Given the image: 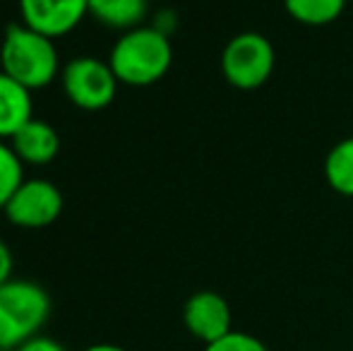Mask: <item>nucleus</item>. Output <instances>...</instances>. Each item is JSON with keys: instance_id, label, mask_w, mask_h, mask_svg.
<instances>
[{"instance_id": "nucleus-17", "label": "nucleus", "mask_w": 353, "mask_h": 351, "mask_svg": "<svg viewBox=\"0 0 353 351\" xmlns=\"http://www.w3.org/2000/svg\"><path fill=\"white\" fill-rule=\"evenodd\" d=\"M12 267H14L12 250H10L8 243L0 239V284H5L8 279H12Z\"/></svg>"}, {"instance_id": "nucleus-6", "label": "nucleus", "mask_w": 353, "mask_h": 351, "mask_svg": "<svg viewBox=\"0 0 353 351\" xmlns=\"http://www.w3.org/2000/svg\"><path fill=\"white\" fill-rule=\"evenodd\" d=\"M63 192L46 178H24L3 207L5 219L19 229H46L63 214Z\"/></svg>"}, {"instance_id": "nucleus-12", "label": "nucleus", "mask_w": 353, "mask_h": 351, "mask_svg": "<svg viewBox=\"0 0 353 351\" xmlns=\"http://www.w3.org/2000/svg\"><path fill=\"white\" fill-rule=\"evenodd\" d=\"M325 178L334 192L353 197V137H344L327 152Z\"/></svg>"}, {"instance_id": "nucleus-18", "label": "nucleus", "mask_w": 353, "mask_h": 351, "mask_svg": "<svg viewBox=\"0 0 353 351\" xmlns=\"http://www.w3.org/2000/svg\"><path fill=\"white\" fill-rule=\"evenodd\" d=\"M82 351H128V349H123V347H118V344H92V347H87V349H82Z\"/></svg>"}, {"instance_id": "nucleus-14", "label": "nucleus", "mask_w": 353, "mask_h": 351, "mask_svg": "<svg viewBox=\"0 0 353 351\" xmlns=\"http://www.w3.org/2000/svg\"><path fill=\"white\" fill-rule=\"evenodd\" d=\"M24 181V164L8 140H0V210L8 205V200L14 195Z\"/></svg>"}, {"instance_id": "nucleus-7", "label": "nucleus", "mask_w": 353, "mask_h": 351, "mask_svg": "<svg viewBox=\"0 0 353 351\" xmlns=\"http://www.w3.org/2000/svg\"><path fill=\"white\" fill-rule=\"evenodd\" d=\"M27 27L51 39L68 37L89 14V0H17Z\"/></svg>"}, {"instance_id": "nucleus-10", "label": "nucleus", "mask_w": 353, "mask_h": 351, "mask_svg": "<svg viewBox=\"0 0 353 351\" xmlns=\"http://www.w3.org/2000/svg\"><path fill=\"white\" fill-rule=\"evenodd\" d=\"M34 118V99L27 87L0 72V140H12V135Z\"/></svg>"}, {"instance_id": "nucleus-2", "label": "nucleus", "mask_w": 353, "mask_h": 351, "mask_svg": "<svg viewBox=\"0 0 353 351\" xmlns=\"http://www.w3.org/2000/svg\"><path fill=\"white\" fill-rule=\"evenodd\" d=\"M173 46L171 39L159 27H135L116 39L108 56L113 75L121 85L149 87L163 80L171 70Z\"/></svg>"}, {"instance_id": "nucleus-4", "label": "nucleus", "mask_w": 353, "mask_h": 351, "mask_svg": "<svg viewBox=\"0 0 353 351\" xmlns=\"http://www.w3.org/2000/svg\"><path fill=\"white\" fill-rule=\"evenodd\" d=\"M276 68L274 43L260 32L236 34L221 53V72L236 89L262 87Z\"/></svg>"}, {"instance_id": "nucleus-5", "label": "nucleus", "mask_w": 353, "mask_h": 351, "mask_svg": "<svg viewBox=\"0 0 353 351\" xmlns=\"http://www.w3.org/2000/svg\"><path fill=\"white\" fill-rule=\"evenodd\" d=\"M118 77L108 61L94 56H77L61 70V87L70 103L82 111H101L111 106L118 94Z\"/></svg>"}, {"instance_id": "nucleus-1", "label": "nucleus", "mask_w": 353, "mask_h": 351, "mask_svg": "<svg viewBox=\"0 0 353 351\" xmlns=\"http://www.w3.org/2000/svg\"><path fill=\"white\" fill-rule=\"evenodd\" d=\"M0 72L29 92L48 87L56 77H61L56 39L27 27L24 22L10 24L0 43Z\"/></svg>"}, {"instance_id": "nucleus-9", "label": "nucleus", "mask_w": 353, "mask_h": 351, "mask_svg": "<svg viewBox=\"0 0 353 351\" xmlns=\"http://www.w3.org/2000/svg\"><path fill=\"white\" fill-rule=\"evenodd\" d=\"M10 147L19 157L22 164L46 166L61 152V135L51 123L34 116L29 123H24L10 140Z\"/></svg>"}, {"instance_id": "nucleus-3", "label": "nucleus", "mask_w": 353, "mask_h": 351, "mask_svg": "<svg viewBox=\"0 0 353 351\" xmlns=\"http://www.w3.org/2000/svg\"><path fill=\"white\" fill-rule=\"evenodd\" d=\"M51 315V296L29 279L0 284V351H14L41 334Z\"/></svg>"}, {"instance_id": "nucleus-13", "label": "nucleus", "mask_w": 353, "mask_h": 351, "mask_svg": "<svg viewBox=\"0 0 353 351\" xmlns=\"http://www.w3.org/2000/svg\"><path fill=\"white\" fill-rule=\"evenodd\" d=\"M288 17L305 27H327L336 22L346 8V0H283Z\"/></svg>"}, {"instance_id": "nucleus-11", "label": "nucleus", "mask_w": 353, "mask_h": 351, "mask_svg": "<svg viewBox=\"0 0 353 351\" xmlns=\"http://www.w3.org/2000/svg\"><path fill=\"white\" fill-rule=\"evenodd\" d=\"M147 10V0H89V14L103 27L121 32L142 27Z\"/></svg>"}, {"instance_id": "nucleus-8", "label": "nucleus", "mask_w": 353, "mask_h": 351, "mask_svg": "<svg viewBox=\"0 0 353 351\" xmlns=\"http://www.w3.org/2000/svg\"><path fill=\"white\" fill-rule=\"evenodd\" d=\"M183 323L185 330L202 344H212L216 339L233 332L231 305L216 291H197L183 305Z\"/></svg>"}, {"instance_id": "nucleus-15", "label": "nucleus", "mask_w": 353, "mask_h": 351, "mask_svg": "<svg viewBox=\"0 0 353 351\" xmlns=\"http://www.w3.org/2000/svg\"><path fill=\"white\" fill-rule=\"evenodd\" d=\"M205 351H270L255 334H248V332H228L226 337L216 339V342L207 344Z\"/></svg>"}, {"instance_id": "nucleus-16", "label": "nucleus", "mask_w": 353, "mask_h": 351, "mask_svg": "<svg viewBox=\"0 0 353 351\" xmlns=\"http://www.w3.org/2000/svg\"><path fill=\"white\" fill-rule=\"evenodd\" d=\"M14 351H68V349L58 339L46 337V334H37V337H32L29 342H24L22 347H17Z\"/></svg>"}]
</instances>
